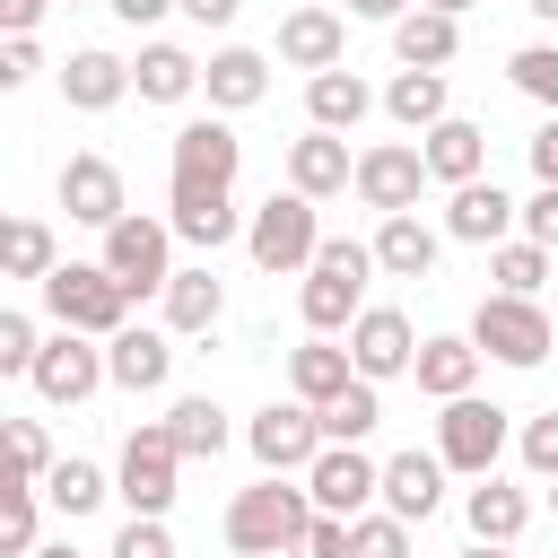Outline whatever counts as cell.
<instances>
[{"label":"cell","mask_w":558,"mask_h":558,"mask_svg":"<svg viewBox=\"0 0 558 558\" xmlns=\"http://www.w3.org/2000/svg\"><path fill=\"white\" fill-rule=\"evenodd\" d=\"M235 166H244V140L209 113V122H183L174 131V157H166V218L183 244L218 253L235 235Z\"/></svg>","instance_id":"cell-1"},{"label":"cell","mask_w":558,"mask_h":558,"mask_svg":"<svg viewBox=\"0 0 558 558\" xmlns=\"http://www.w3.org/2000/svg\"><path fill=\"white\" fill-rule=\"evenodd\" d=\"M305 523H314V488L288 480V471H262V480L235 488V506H227V549H235V558H296Z\"/></svg>","instance_id":"cell-2"},{"label":"cell","mask_w":558,"mask_h":558,"mask_svg":"<svg viewBox=\"0 0 558 558\" xmlns=\"http://www.w3.org/2000/svg\"><path fill=\"white\" fill-rule=\"evenodd\" d=\"M366 279H375V244L323 235V253H314V270H305V288H296L305 331H349V323L366 314Z\"/></svg>","instance_id":"cell-3"},{"label":"cell","mask_w":558,"mask_h":558,"mask_svg":"<svg viewBox=\"0 0 558 558\" xmlns=\"http://www.w3.org/2000/svg\"><path fill=\"white\" fill-rule=\"evenodd\" d=\"M35 288H44V314L70 323V331H87V340H113V331L131 323V288H122L105 262H61V270L35 279Z\"/></svg>","instance_id":"cell-4"},{"label":"cell","mask_w":558,"mask_h":558,"mask_svg":"<svg viewBox=\"0 0 558 558\" xmlns=\"http://www.w3.org/2000/svg\"><path fill=\"white\" fill-rule=\"evenodd\" d=\"M244 244H253V262H262L270 279L314 270V253H323V218H314V201H305V192H270V201L253 209Z\"/></svg>","instance_id":"cell-5"},{"label":"cell","mask_w":558,"mask_h":558,"mask_svg":"<svg viewBox=\"0 0 558 558\" xmlns=\"http://www.w3.org/2000/svg\"><path fill=\"white\" fill-rule=\"evenodd\" d=\"M174 480H183V445H174V427H166V418L131 427V436H122L113 497H122L131 514H166V506H174Z\"/></svg>","instance_id":"cell-6"},{"label":"cell","mask_w":558,"mask_h":558,"mask_svg":"<svg viewBox=\"0 0 558 558\" xmlns=\"http://www.w3.org/2000/svg\"><path fill=\"white\" fill-rule=\"evenodd\" d=\"M105 270H113L131 296L166 288V279H174V218H140V209H122V218L105 227Z\"/></svg>","instance_id":"cell-7"},{"label":"cell","mask_w":558,"mask_h":558,"mask_svg":"<svg viewBox=\"0 0 558 558\" xmlns=\"http://www.w3.org/2000/svg\"><path fill=\"white\" fill-rule=\"evenodd\" d=\"M471 340H480L497 366H541V357H549V314H541L532 296L497 288V296H480V314H471Z\"/></svg>","instance_id":"cell-8"},{"label":"cell","mask_w":558,"mask_h":558,"mask_svg":"<svg viewBox=\"0 0 558 558\" xmlns=\"http://www.w3.org/2000/svg\"><path fill=\"white\" fill-rule=\"evenodd\" d=\"M436 453H445V471L488 480V471H497V453H506V410H497V401H480V392L445 401V418H436Z\"/></svg>","instance_id":"cell-9"},{"label":"cell","mask_w":558,"mask_h":558,"mask_svg":"<svg viewBox=\"0 0 558 558\" xmlns=\"http://www.w3.org/2000/svg\"><path fill=\"white\" fill-rule=\"evenodd\" d=\"M427 183H436V174H427V148H410V140H375V148H357V201H366V209L401 218V209H418Z\"/></svg>","instance_id":"cell-10"},{"label":"cell","mask_w":558,"mask_h":558,"mask_svg":"<svg viewBox=\"0 0 558 558\" xmlns=\"http://www.w3.org/2000/svg\"><path fill=\"white\" fill-rule=\"evenodd\" d=\"M244 445H253V462L262 471H314V453H323V410L314 401H270L253 427H244Z\"/></svg>","instance_id":"cell-11"},{"label":"cell","mask_w":558,"mask_h":558,"mask_svg":"<svg viewBox=\"0 0 558 558\" xmlns=\"http://www.w3.org/2000/svg\"><path fill=\"white\" fill-rule=\"evenodd\" d=\"M26 384H35L44 401L78 410L96 384H113V366H105V349H87V331H70V323H61V331L44 340V357H35V375H26Z\"/></svg>","instance_id":"cell-12"},{"label":"cell","mask_w":558,"mask_h":558,"mask_svg":"<svg viewBox=\"0 0 558 558\" xmlns=\"http://www.w3.org/2000/svg\"><path fill=\"white\" fill-rule=\"evenodd\" d=\"M349 357H357L366 384L410 375V366H418V331H410V314H401V305H366V314L349 323Z\"/></svg>","instance_id":"cell-13"},{"label":"cell","mask_w":558,"mask_h":558,"mask_svg":"<svg viewBox=\"0 0 558 558\" xmlns=\"http://www.w3.org/2000/svg\"><path fill=\"white\" fill-rule=\"evenodd\" d=\"M52 192H61V209H70L78 227H96V235L131 209V201H122V166H113V157H96V148H78V157L52 174Z\"/></svg>","instance_id":"cell-14"},{"label":"cell","mask_w":558,"mask_h":558,"mask_svg":"<svg viewBox=\"0 0 558 558\" xmlns=\"http://www.w3.org/2000/svg\"><path fill=\"white\" fill-rule=\"evenodd\" d=\"M305 488H314L323 514H366V506L384 497V462H366L357 445H323L314 471H305Z\"/></svg>","instance_id":"cell-15"},{"label":"cell","mask_w":558,"mask_h":558,"mask_svg":"<svg viewBox=\"0 0 558 558\" xmlns=\"http://www.w3.org/2000/svg\"><path fill=\"white\" fill-rule=\"evenodd\" d=\"M340 52H349L340 9L305 0V9H288V17H279V61H288V70H340Z\"/></svg>","instance_id":"cell-16"},{"label":"cell","mask_w":558,"mask_h":558,"mask_svg":"<svg viewBox=\"0 0 558 558\" xmlns=\"http://www.w3.org/2000/svg\"><path fill=\"white\" fill-rule=\"evenodd\" d=\"M122 96H131V61H122V52L87 44V52L61 61V105H70V113H113Z\"/></svg>","instance_id":"cell-17"},{"label":"cell","mask_w":558,"mask_h":558,"mask_svg":"<svg viewBox=\"0 0 558 558\" xmlns=\"http://www.w3.org/2000/svg\"><path fill=\"white\" fill-rule=\"evenodd\" d=\"M349 183H357V157H349L340 131H305V140H288V192L331 201V192H349Z\"/></svg>","instance_id":"cell-18"},{"label":"cell","mask_w":558,"mask_h":558,"mask_svg":"<svg viewBox=\"0 0 558 558\" xmlns=\"http://www.w3.org/2000/svg\"><path fill=\"white\" fill-rule=\"evenodd\" d=\"M523 218V201H506L497 192V174H480V183H453V209H445V235L453 244H506V227Z\"/></svg>","instance_id":"cell-19"},{"label":"cell","mask_w":558,"mask_h":558,"mask_svg":"<svg viewBox=\"0 0 558 558\" xmlns=\"http://www.w3.org/2000/svg\"><path fill=\"white\" fill-rule=\"evenodd\" d=\"M445 506V453H392L384 462V514H401V523H427Z\"/></svg>","instance_id":"cell-20"},{"label":"cell","mask_w":558,"mask_h":558,"mask_svg":"<svg viewBox=\"0 0 558 558\" xmlns=\"http://www.w3.org/2000/svg\"><path fill=\"white\" fill-rule=\"evenodd\" d=\"M480 357H488V349H480L471 331H462V340H453V331H436V340H418V366H410V375H418V392H427V401H462V392L480 384Z\"/></svg>","instance_id":"cell-21"},{"label":"cell","mask_w":558,"mask_h":558,"mask_svg":"<svg viewBox=\"0 0 558 558\" xmlns=\"http://www.w3.org/2000/svg\"><path fill=\"white\" fill-rule=\"evenodd\" d=\"M201 87H209V105H218V113H244V105H262V96H270V61H262L253 44H227V52H209V61H201Z\"/></svg>","instance_id":"cell-22"},{"label":"cell","mask_w":558,"mask_h":558,"mask_svg":"<svg viewBox=\"0 0 558 558\" xmlns=\"http://www.w3.org/2000/svg\"><path fill=\"white\" fill-rule=\"evenodd\" d=\"M418 148H427V174L436 183H480L488 174V131L462 122V113H445L436 131H418Z\"/></svg>","instance_id":"cell-23"},{"label":"cell","mask_w":558,"mask_h":558,"mask_svg":"<svg viewBox=\"0 0 558 558\" xmlns=\"http://www.w3.org/2000/svg\"><path fill=\"white\" fill-rule=\"evenodd\" d=\"M105 366H113V384H122V392H157V384L174 375V340H166V331L122 323V331L105 340Z\"/></svg>","instance_id":"cell-24"},{"label":"cell","mask_w":558,"mask_h":558,"mask_svg":"<svg viewBox=\"0 0 558 558\" xmlns=\"http://www.w3.org/2000/svg\"><path fill=\"white\" fill-rule=\"evenodd\" d=\"M349 384H357V357H349V349H331V331H314L305 349H288V392H296V401H314V410H323V401H340Z\"/></svg>","instance_id":"cell-25"},{"label":"cell","mask_w":558,"mask_h":558,"mask_svg":"<svg viewBox=\"0 0 558 558\" xmlns=\"http://www.w3.org/2000/svg\"><path fill=\"white\" fill-rule=\"evenodd\" d=\"M305 113H314V131H357L375 113V87L357 70H314L305 78Z\"/></svg>","instance_id":"cell-26"},{"label":"cell","mask_w":558,"mask_h":558,"mask_svg":"<svg viewBox=\"0 0 558 558\" xmlns=\"http://www.w3.org/2000/svg\"><path fill=\"white\" fill-rule=\"evenodd\" d=\"M392 52H401V70H445V61L462 52V17H445V9H410V17L392 26Z\"/></svg>","instance_id":"cell-27"},{"label":"cell","mask_w":558,"mask_h":558,"mask_svg":"<svg viewBox=\"0 0 558 558\" xmlns=\"http://www.w3.org/2000/svg\"><path fill=\"white\" fill-rule=\"evenodd\" d=\"M384 113H392L401 131H436V122L453 113V87H445V70H392V87H384Z\"/></svg>","instance_id":"cell-28"},{"label":"cell","mask_w":558,"mask_h":558,"mask_svg":"<svg viewBox=\"0 0 558 558\" xmlns=\"http://www.w3.org/2000/svg\"><path fill=\"white\" fill-rule=\"evenodd\" d=\"M131 87H140V105H183V96L201 87V61H192L183 44H148V52L131 61Z\"/></svg>","instance_id":"cell-29"},{"label":"cell","mask_w":558,"mask_h":558,"mask_svg":"<svg viewBox=\"0 0 558 558\" xmlns=\"http://www.w3.org/2000/svg\"><path fill=\"white\" fill-rule=\"evenodd\" d=\"M375 270H384V279H427V270H436V227H418L410 209L384 218V227H375Z\"/></svg>","instance_id":"cell-30"},{"label":"cell","mask_w":558,"mask_h":558,"mask_svg":"<svg viewBox=\"0 0 558 558\" xmlns=\"http://www.w3.org/2000/svg\"><path fill=\"white\" fill-rule=\"evenodd\" d=\"M462 514H471V541H523V523H532V497L523 488H506L497 471L462 497Z\"/></svg>","instance_id":"cell-31"},{"label":"cell","mask_w":558,"mask_h":558,"mask_svg":"<svg viewBox=\"0 0 558 558\" xmlns=\"http://www.w3.org/2000/svg\"><path fill=\"white\" fill-rule=\"evenodd\" d=\"M157 296H166V331H209V323L227 314V288H218L209 270H174Z\"/></svg>","instance_id":"cell-32"},{"label":"cell","mask_w":558,"mask_h":558,"mask_svg":"<svg viewBox=\"0 0 558 558\" xmlns=\"http://www.w3.org/2000/svg\"><path fill=\"white\" fill-rule=\"evenodd\" d=\"M0 270H9V279H52V270H61L52 227H44V218H9V227H0Z\"/></svg>","instance_id":"cell-33"},{"label":"cell","mask_w":558,"mask_h":558,"mask_svg":"<svg viewBox=\"0 0 558 558\" xmlns=\"http://www.w3.org/2000/svg\"><path fill=\"white\" fill-rule=\"evenodd\" d=\"M166 427H174V445H183V462H218V453H227V410H218L209 392H192V401H174V410H166Z\"/></svg>","instance_id":"cell-34"},{"label":"cell","mask_w":558,"mask_h":558,"mask_svg":"<svg viewBox=\"0 0 558 558\" xmlns=\"http://www.w3.org/2000/svg\"><path fill=\"white\" fill-rule=\"evenodd\" d=\"M488 279H497V288H514V296H532L541 279H558V253H549V244H532V235H506V244H488Z\"/></svg>","instance_id":"cell-35"},{"label":"cell","mask_w":558,"mask_h":558,"mask_svg":"<svg viewBox=\"0 0 558 558\" xmlns=\"http://www.w3.org/2000/svg\"><path fill=\"white\" fill-rule=\"evenodd\" d=\"M375 427H384V392H375L366 375H357L340 401H323V445H366Z\"/></svg>","instance_id":"cell-36"},{"label":"cell","mask_w":558,"mask_h":558,"mask_svg":"<svg viewBox=\"0 0 558 558\" xmlns=\"http://www.w3.org/2000/svg\"><path fill=\"white\" fill-rule=\"evenodd\" d=\"M44 497H52L61 514H96V506L113 497V480H105L96 462H78V453H70V462H52V471H44Z\"/></svg>","instance_id":"cell-37"},{"label":"cell","mask_w":558,"mask_h":558,"mask_svg":"<svg viewBox=\"0 0 558 558\" xmlns=\"http://www.w3.org/2000/svg\"><path fill=\"white\" fill-rule=\"evenodd\" d=\"M506 78H514L532 105H549V113H558V44H523V52L506 61Z\"/></svg>","instance_id":"cell-38"},{"label":"cell","mask_w":558,"mask_h":558,"mask_svg":"<svg viewBox=\"0 0 558 558\" xmlns=\"http://www.w3.org/2000/svg\"><path fill=\"white\" fill-rule=\"evenodd\" d=\"M35 480H17L9 488V506H0V558H35Z\"/></svg>","instance_id":"cell-39"},{"label":"cell","mask_w":558,"mask_h":558,"mask_svg":"<svg viewBox=\"0 0 558 558\" xmlns=\"http://www.w3.org/2000/svg\"><path fill=\"white\" fill-rule=\"evenodd\" d=\"M349 558H410V523L401 514H357L349 523Z\"/></svg>","instance_id":"cell-40"},{"label":"cell","mask_w":558,"mask_h":558,"mask_svg":"<svg viewBox=\"0 0 558 558\" xmlns=\"http://www.w3.org/2000/svg\"><path fill=\"white\" fill-rule=\"evenodd\" d=\"M35 357H44L35 314H0V375H35Z\"/></svg>","instance_id":"cell-41"},{"label":"cell","mask_w":558,"mask_h":558,"mask_svg":"<svg viewBox=\"0 0 558 558\" xmlns=\"http://www.w3.org/2000/svg\"><path fill=\"white\" fill-rule=\"evenodd\" d=\"M9 462H17V480L44 488V471H52V436H44L35 418H9Z\"/></svg>","instance_id":"cell-42"},{"label":"cell","mask_w":558,"mask_h":558,"mask_svg":"<svg viewBox=\"0 0 558 558\" xmlns=\"http://www.w3.org/2000/svg\"><path fill=\"white\" fill-rule=\"evenodd\" d=\"M113 558H174V532H166V514H131V523L113 532Z\"/></svg>","instance_id":"cell-43"},{"label":"cell","mask_w":558,"mask_h":558,"mask_svg":"<svg viewBox=\"0 0 558 558\" xmlns=\"http://www.w3.org/2000/svg\"><path fill=\"white\" fill-rule=\"evenodd\" d=\"M349 523H357V514H323V506H314V523H305L296 558H349Z\"/></svg>","instance_id":"cell-44"},{"label":"cell","mask_w":558,"mask_h":558,"mask_svg":"<svg viewBox=\"0 0 558 558\" xmlns=\"http://www.w3.org/2000/svg\"><path fill=\"white\" fill-rule=\"evenodd\" d=\"M523 471H532V480H558V410H541V418L523 427Z\"/></svg>","instance_id":"cell-45"},{"label":"cell","mask_w":558,"mask_h":558,"mask_svg":"<svg viewBox=\"0 0 558 558\" xmlns=\"http://www.w3.org/2000/svg\"><path fill=\"white\" fill-rule=\"evenodd\" d=\"M523 235H532V244H549V253H558V183H541V192H532V201H523Z\"/></svg>","instance_id":"cell-46"},{"label":"cell","mask_w":558,"mask_h":558,"mask_svg":"<svg viewBox=\"0 0 558 558\" xmlns=\"http://www.w3.org/2000/svg\"><path fill=\"white\" fill-rule=\"evenodd\" d=\"M35 70H44V52H35V35H9V44H0V87H26Z\"/></svg>","instance_id":"cell-47"},{"label":"cell","mask_w":558,"mask_h":558,"mask_svg":"<svg viewBox=\"0 0 558 558\" xmlns=\"http://www.w3.org/2000/svg\"><path fill=\"white\" fill-rule=\"evenodd\" d=\"M532 174H541V183H558V113L532 131Z\"/></svg>","instance_id":"cell-48"},{"label":"cell","mask_w":558,"mask_h":558,"mask_svg":"<svg viewBox=\"0 0 558 558\" xmlns=\"http://www.w3.org/2000/svg\"><path fill=\"white\" fill-rule=\"evenodd\" d=\"M44 9H52V0H0V35H35Z\"/></svg>","instance_id":"cell-49"},{"label":"cell","mask_w":558,"mask_h":558,"mask_svg":"<svg viewBox=\"0 0 558 558\" xmlns=\"http://www.w3.org/2000/svg\"><path fill=\"white\" fill-rule=\"evenodd\" d=\"M174 9H183V17H201V26H235V9H244V0H174Z\"/></svg>","instance_id":"cell-50"},{"label":"cell","mask_w":558,"mask_h":558,"mask_svg":"<svg viewBox=\"0 0 558 558\" xmlns=\"http://www.w3.org/2000/svg\"><path fill=\"white\" fill-rule=\"evenodd\" d=\"M418 0H349V17H375V26H401Z\"/></svg>","instance_id":"cell-51"},{"label":"cell","mask_w":558,"mask_h":558,"mask_svg":"<svg viewBox=\"0 0 558 558\" xmlns=\"http://www.w3.org/2000/svg\"><path fill=\"white\" fill-rule=\"evenodd\" d=\"M105 9H113V17H122V26H148V17H166V9H174V0H105Z\"/></svg>","instance_id":"cell-52"},{"label":"cell","mask_w":558,"mask_h":558,"mask_svg":"<svg viewBox=\"0 0 558 558\" xmlns=\"http://www.w3.org/2000/svg\"><path fill=\"white\" fill-rule=\"evenodd\" d=\"M462 558H514V541H471Z\"/></svg>","instance_id":"cell-53"},{"label":"cell","mask_w":558,"mask_h":558,"mask_svg":"<svg viewBox=\"0 0 558 558\" xmlns=\"http://www.w3.org/2000/svg\"><path fill=\"white\" fill-rule=\"evenodd\" d=\"M418 9H445V17H462V9H471V0H418Z\"/></svg>","instance_id":"cell-54"},{"label":"cell","mask_w":558,"mask_h":558,"mask_svg":"<svg viewBox=\"0 0 558 558\" xmlns=\"http://www.w3.org/2000/svg\"><path fill=\"white\" fill-rule=\"evenodd\" d=\"M523 9H532V17H549V26H558V0H523Z\"/></svg>","instance_id":"cell-55"},{"label":"cell","mask_w":558,"mask_h":558,"mask_svg":"<svg viewBox=\"0 0 558 558\" xmlns=\"http://www.w3.org/2000/svg\"><path fill=\"white\" fill-rule=\"evenodd\" d=\"M35 558H78V549H70V541H52V549H35Z\"/></svg>","instance_id":"cell-56"},{"label":"cell","mask_w":558,"mask_h":558,"mask_svg":"<svg viewBox=\"0 0 558 558\" xmlns=\"http://www.w3.org/2000/svg\"><path fill=\"white\" fill-rule=\"evenodd\" d=\"M549 514H558V480H549Z\"/></svg>","instance_id":"cell-57"},{"label":"cell","mask_w":558,"mask_h":558,"mask_svg":"<svg viewBox=\"0 0 558 558\" xmlns=\"http://www.w3.org/2000/svg\"><path fill=\"white\" fill-rule=\"evenodd\" d=\"M70 9H87V0H70Z\"/></svg>","instance_id":"cell-58"}]
</instances>
